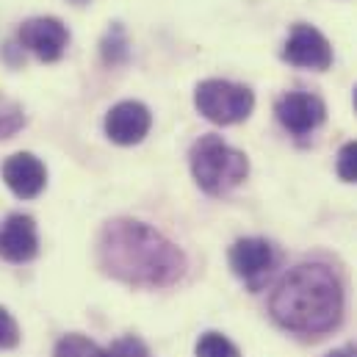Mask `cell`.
I'll use <instances>...</instances> for the list:
<instances>
[{"instance_id": "cell-1", "label": "cell", "mask_w": 357, "mask_h": 357, "mask_svg": "<svg viewBox=\"0 0 357 357\" xmlns=\"http://www.w3.org/2000/svg\"><path fill=\"white\" fill-rule=\"evenodd\" d=\"M100 268L128 285L167 288L185 274V255L155 227L136 219H111L97 238Z\"/></svg>"}, {"instance_id": "cell-2", "label": "cell", "mask_w": 357, "mask_h": 357, "mask_svg": "<svg viewBox=\"0 0 357 357\" xmlns=\"http://www.w3.org/2000/svg\"><path fill=\"white\" fill-rule=\"evenodd\" d=\"M268 313L288 333L321 338L341 324L344 285L324 264H299L288 268L271 291Z\"/></svg>"}, {"instance_id": "cell-3", "label": "cell", "mask_w": 357, "mask_h": 357, "mask_svg": "<svg viewBox=\"0 0 357 357\" xmlns=\"http://www.w3.org/2000/svg\"><path fill=\"white\" fill-rule=\"evenodd\" d=\"M188 158H191V175L197 180V185L211 197H222L233 191L250 175L247 155L213 133L197 139Z\"/></svg>"}, {"instance_id": "cell-4", "label": "cell", "mask_w": 357, "mask_h": 357, "mask_svg": "<svg viewBox=\"0 0 357 357\" xmlns=\"http://www.w3.org/2000/svg\"><path fill=\"white\" fill-rule=\"evenodd\" d=\"M194 105L213 125H236V122H244L252 114L255 94L241 84L211 78V81H202L197 86Z\"/></svg>"}, {"instance_id": "cell-5", "label": "cell", "mask_w": 357, "mask_h": 357, "mask_svg": "<svg viewBox=\"0 0 357 357\" xmlns=\"http://www.w3.org/2000/svg\"><path fill=\"white\" fill-rule=\"evenodd\" d=\"M277 266V252L266 238H238L230 247V268L252 291H258Z\"/></svg>"}, {"instance_id": "cell-6", "label": "cell", "mask_w": 357, "mask_h": 357, "mask_svg": "<svg viewBox=\"0 0 357 357\" xmlns=\"http://www.w3.org/2000/svg\"><path fill=\"white\" fill-rule=\"evenodd\" d=\"M17 39L39 61H47L50 64V61H59L64 56L67 42H70V31L56 17H33V20H28V22L20 25Z\"/></svg>"}, {"instance_id": "cell-7", "label": "cell", "mask_w": 357, "mask_h": 357, "mask_svg": "<svg viewBox=\"0 0 357 357\" xmlns=\"http://www.w3.org/2000/svg\"><path fill=\"white\" fill-rule=\"evenodd\" d=\"M282 59L302 70H327L333 64V47L321 31L299 22V25H294V31L285 42Z\"/></svg>"}, {"instance_id": "cell-8", "label": "cell", "mask_w": 357, "mask_h": 357, "mask_svg": "<svg viewBox=\"0 0 357 357\" xmlns=\"http://www.w3.org/2000/svg\"><path fill=\"white\" fill-rule=\"evenodd\" d=\"M274 114H277V119H280V125L285 130H291L294 136H307L324 122L327 108H324L321 97H316V94L288 91V94H282L277 100Z\"/></svg>"}, {"instance_id": "cell-9", "label": "cell", "mask_w": 357, "mask_h": 357, "mask_svg": "<svg viewBox=\"0 0 357 357\" xmlns=\"http://www.w3.org/2000/svg\"><path fill=\"white\" fill-rule=\"evenodd\" d=\"M150 125H153V114L144 102L139 100H125V102H116L108 114H105V136L114 142V144H122V147H130V144H139L147 133H150Z\"/></svg>"}, {"instance_id": "cell-10", "label": "cell", "mask_w": 357, "mask_h": 357, "mask_svg": "<svg viewBox=\"0 0 357 357\" xmlns=\"http://www.w3.org/2000/svg\"><path fill=\"white\" fill-rule=\"evenodd\" d=\"M36 252H39L36 222L28 213H11L0 225V258L8 264H25L33 261Z\"/></svg>"}, {"instance_id": "cell-11", "label": "cell", "mask_w": 357, "mask_h": 357, "mask_svg": "<svg viewBox=\"0 0 357 357\" xmlns=\"http://www.w3.org/2000/svg\"><path fill=\"white\" fill-rule=\"evenodd\" d=\"M3 180H6V185H8L17 197L33 199V197L42 194V188H45V183H47V169H45V164H42L36 155H31V153H17V155H11V158L3 164Z\"/></svg>"}, {"instance_id": "cell-12", "label": "cell", "mask_w": 357, "mask_h": 357, "mask_svg": "<svg viewBox=\"0 0 357 357\" xmlns=\"http://www.w3.org/2000/svg\"><path fill=\"white\" fill-rule=\"evenodd\" d=\"M128 56H130V42H128L125 28L116 22V25H111V31L102 39V61L116 67V64H125Z\"/></svg>"}, {"instance_id": "cell-13", "label": "cell", "mask_w": 357, "mask_h": 357, "mask_svg": "<svg viewBox=\"0 0 357 357\" xmlns=\"http://www.w3.org/2000/svg\"><path fill=\"white\" fill-rule=\"evenodd\" d=\"M53 357H105V352H102L94 341H89L86 335L73 333V335H64V338L56 344Z\"/></svg>"}, {"instance_id": "cell-14", "label": "cell", "mask_w": 357, "mask_h": 357, "mask_svg": "<svg viewBox=\"0 0 357 357\" xmlns=\"http://www.w3.org/2000/svg\"><path fill=\"white\" fill-rule=\"evenodd\" d=\"M197 357H241V352L222 333H205L197 341Z\"/></svg>"}, {"instance_id": "cell-15", "label": "cell", "mask_w": 357, "mask_h": 357, "mask_svg": "<svg viewBox=\"0 0 357 357\" xmlns=\"http://www.w3.org/2000/svg\"><path fill=\"white\" fill-rule=\"evenodd\" d=\"M25 128V114H22V108L14 102V100H8V97H3L0 94V139H11L17 130H22Z\"/></svg>"}, {"instance_id": "cell-16", "label": "cell", "mask_w": 357, "mask_h": 357, "mask_svg": "<svg viewBox=\"0 0 357 357\" xmlns=\"http://www.w3.org/2000/svg\"><path fill=\"white\" fill-rule=\"evenodd\" d=\"M105 357H150V349L144 347V341L128 335V338L114 341V344L105 349Z\"/></svg>"}, {"instance_id": "cell-17", "label": "cell", "mask_w": 357, "mask_h": 357, "mask_svg": "<svg viewBox=\"0 0 357 357\" xmlns=\"http://www.w3.org/2000/svg\"><path fill=\"white\" fill-rule=\"evenodd\" d=\"M338 175L347 183H357V142H349L338 153Z\"/></svg>"}, {"instance_id": "cell-18", "label": "cell", "mask_w": 357, "mask_h": 357, "mask_svg": "<svg viewBox=\"0 0 357 357\" xmlns=\"http://www.w3.org/2000/svg\"><path fill=\"white\" fill-rule=\"evenodd\" d=\"M20 344V327L8 310L0 307V349H14Z\"/></svg>"}, {"instance_id": "cell-19", "label": "cell", "mask_w": 357, "mask_h": 357, "mask_svg": "<svg viewBox=\"0 0 357 357\" xmlns=\"http://www.w3.org/2000/svg\"><path fill=\"white\" fill-rule=\"evenodd\" d=\"M327 357H352V352L349 349H335V352H330Z\"/></svg>"}, {"instance_id": "cell-20", "label": "cell", "mask_w": 357, "mask_h": 357, "mask_svg": "<svg viewBox=\"0 0 357 357\" xmlns=\"http://www.w3.org/2000/svg\"><path fill=\"white\" fill-rule=\"evenodd\" d=\"M355 108H357V89H355Z\"/></svg>"}]
</instances>
